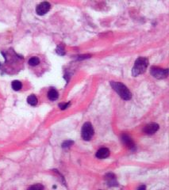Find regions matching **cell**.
<instances>
[{"label": "cell", "mask_w": 169, "mask_h": 190, "mask_svg": "<svg viewBox=\"0 0 169 190\" xmlns=\"http://www.w3.org/2000/svg\"><path fill=\"white\" fill-rule=\"evenodd\" d=\"M159 130V124L156 123H151L147 124L143 129V131L147 135H153Z\"/></svg>", "instance_id": "8992f818"}, {"label": "cell", "mask_w": 169, "mask_h": 190, "mask_svg": "<svg viewBox=\"0 0 169 190\" xmlns=\"http://www.w3.org/2000/svg\"><path fill=\"white\" fill-rule=\"evenodd\" d=\"M109 155H110V151H109V149L107 148V147H102V148H100L99 150L96 152V157H97L98 158H101V159L108 158Z\"/></svg>", "instance_id": "9c48e42d"}, {"label": "cell", "mask_w": 169, "mask_h": 190, "mask_svg": "<svg viewBox=\"0 0 169 190\" xmlns=\"http://www.w3.org/2000/svg\"><path fill=\"white\" fill-rule=\"evenodd\" d=\"M27 102L30 104V105H32V106H35L37 104V97L32 94V95H30V96L28 97L27 98Z\"/></svg>", "instance_id": "8fae6325"}, {"label": "cell", "mask_w": 169, "mask_h": 190, "mask_svg": "<svg viewBox=\"0 0 169 190\" xmlns=\"http://www.w3.org/2000/svg\"><path fill=\"white\" fill-rule=\"evenodd\" d=\"M137 190H146V186L144 185H141V186H139V187L137 188Z\"/></svg>", "instance_id": "ac0fdd59"}, {"label": "cell", "mask_w": 169, "mask_h": 190, "mask_svg": "<svg viewBox=\"0 0 169 190\" xmlns=\"http://www.w3.org/2000/svg\"><path fill=\"white\" fill-rule=\"evenodd\" d=\"M51 6L48 2H43L41 3L39 5H37L36 8V12L38 15H44L50 10Z\"/></svg>", "instance_id": "5b68a950"}, {"label": "cell", "mask_w": 169, "mask_h": 190, "mask_svg": "<svg viewBox=\"0 0 169 190\" xmlns=\"http://www.w3.org/2000/svg\"><path fill=\"white\" fill-rule=\"evenodd\" d=\"M94 135V129L92 127L91 124L87 122L83 124L82 128V137L86 141L90 140Z\"/></svg>", "instance_id": "3957f363"}, {"label": "cell", "mask_w": 169, "mask_h": 190, "mask_svg": "<svg viewBox=\"0 0 169 190\" xmlns=\"http://www.w3.org/2000/svg\"><path fill=\"white\" fill-rule=\"evenodd\" d=\"M59 97V94L58 92L55 89H51L48 93V98L51 101H56Z\"/></svg>", "instance_id": "30bf717a"}, {"label": "cell", "mask_w": 169, "mask_h": 190, "mask_svg": "<svg viewBox=\"0 0 169 190\" xmlns=\"http://www.w3.org/2000/svg\"><path fill=\"white\" fill-rule=\"evenodd\" d=\"M70 105V102H68V103H61V104H59V107H60V109H62V110H64V109H66L67 108H68V106Z\"/></svg>", "instance_id": "e0dca14e"}, {"label": "cell", "mask_w": 169, "mask_h": 190, "mask_svg": "<svg viewBox=\"0 0 169 190\" xmlns=\"http://www.w3.org/2000/svg\"><path fill=\"white\" fill-rule=\"evenodd\" d=\"M122 140L125 145L127 147H129V149L133 150V149L135 148V144L133 143V141L132 139L130 138L128 135L123 134L122 136Z\"/></svg>", "instance_id": "52a82bcc"}, {"label": "cell", "mask_w": 169, "mask_h": 190, "mask_svg": "<svg viewBox=\"0 0 169 190\" xmlns=\"http://www.w3.org/2000/svg\"><path fill=\"white\" fill-rule=\"evenodd\" d=\"M110 86L113 89L115 90V91L117 92V94L122 98L123 100L128 101L130 100L132 98V94L129 90L124 84L119 82H110Z\"/></svg>", "instance_id": "6da1fadb"}, {"label": "cell", "mask_w": 169, "mask_h": 190, "mask_svg": "<svg viewBox=\"0 0 169 190\" xmlns=\"http://www.w3.org/2000/svg\"><path fill=\"white\" fill-rule=\"evenodd\" d=\"M57 52L58 54L60 55V56H64L65 54V49H64V48L62 46H58L57 48Z\"/></svg>", "instance_id": "2e32d148"}, {"label": "cell", "mask_w": 169, "mask_h": 190, "mask_svg": "<svg viewBox=\"0 0 169 190\" xmlns=\"http://www.w3.org/2000/svg\"><path fill=\"white\" fill-rule=\"evenodd\" d=\"M73 143H74V142H73V141L66 140L62 143V147L63 148H67V147H71V146H72Z\"/></svg>", "instance_id": "9a60e30c"}, {"label": "cell", "mask_w": 169, "mask_h": 190, "mask_svg": "<svg viewBox=\"0 0 169 190\" xmlns=\"http://www.w3.org/2000/svg\"><path fill=\"white\" fill-rule=\"evenodd\" d=\"M39 63H40L39 59H38L37 57H35V56L30 58V60H29V64H30V66H33V67L38 65L39 64Z\"/></svg>", "instance_id": "4fadbf2b"}, {"label": "cell", "mask_w": 169, "mask_h": 190, "mask_svg": "<svg viewBox=\"0 0 169 190\" xmlns=\"http://www.w3.org/2000/svg\"><path fill=\"white\" fill-rule=\"evenodd\" d=\"M27 190H44V186L41 184H35L31 185Z\"/></svg>", "instance_id": "5bb4252c"}, {"label": "cell", "mask_w": 169, "mask_h": 190, "mask_svg": "<svg viewBox=\"0 0 169 190\" xmlns=\"http://www.w3.org/2000/svg\"><path fill=\"white\" fill-rule=\"evenodd\" d=\"M11 86H12V88L14 90H20L22 89V82L20 81H17V80H15V81L12 82V84H11Z\"/></svg>", "instance_id": "7c38bea8"}, {"label": "cell", "mask_w": 169, "mask_h": 190, "mask_svg": "<svg viewBox=\"0 0 169 190\" xmlns=\"http://www.w3.org/2000/svg\"><path fill=\"white\" fill-rule=\"evenodd\" d=\"M151 74H152V76L157 78V79H165L168 76V69H161L159 67H152L151 68Z\"/></svg>", "instance_id": "277c9868"}, {"label": "cell", "mask_w": 169, "mask_h": 190, "mask_svg": "<svg viewBox=\"0 0 169 190\" xmlns=\"http://www.w3.org/2000/svg\"><path fill=\"white\" fill-rule=\"evenodd\" d=\"M105 179L110 186H117L118 185L116 177L114 173H107V175L105 176Z\"/></svg>", "instance_id": "ba28073f"}, {"label": "cell", "mask_w": 169, "mask_h": 190, "mask_svg": "<svg viewBox=\"0 0 169 190\" xmlns=\"http://www.w3.org/2000/svg\"><path fill=\"white\" fill-rule=\"evenodd\" d=\"M149 65V60L145 57H139L135 61L134 66L133 67V75L138 76L139 74H143L146 71Z\"/></svg>", "instance_id": "7a4b0ae2"}]
</instances>
